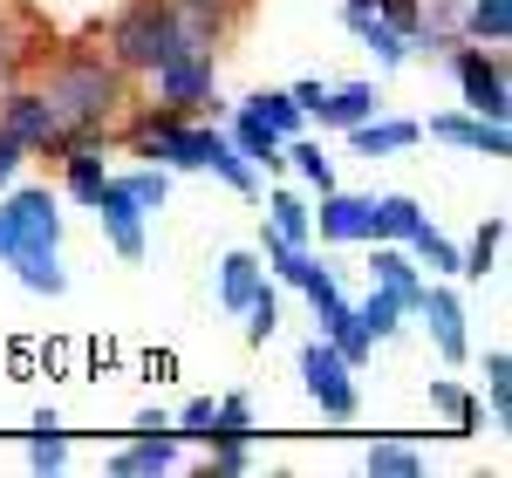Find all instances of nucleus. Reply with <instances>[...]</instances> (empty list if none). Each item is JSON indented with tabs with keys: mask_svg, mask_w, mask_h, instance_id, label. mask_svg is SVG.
<instances>
[{
	"mask_svg": "<svg viewBox=\"0 0 512 478\" xmlns=\"http://www.w3.org/2000/svg\"><path fill=\"white\" fill-rule=\"evenodd\" d=\"M7 267H14V280H21L28 294H48V301H55V294H69V274H62V253H14Z\"/></svg>",
	"mask_w": 512,
	"mask_h": 478,
	"instance_id": "obj_27",
	"label": "nucleus"
},
{
	"mask_svg": "<svg viewBox=\"0 0 512 478\" xmlns=\"http://www.w3.org/2000/svg\"><path fill=\"white\" fill-rule=\"evenodd\" d=\"M499 246H506V219L492 212V219L472 233V246H458V280H485L492 267H499Z\"/></svg>",
	"mask_w": 512,
	"mask_h": 478,
	"instance_id": "obj_25",
	"label": "nucleus"
},
{
	"mask_svg": "<svg viewBox=\"0 0 512 478\" xmlns=\"http://www.w3.org/2000/svg\"><path fill=\"white\" fill-rule=\"evenodd\" d=\"M151 89H158V103L171 110H185V117H226L233 103H219V62H212V48H178V55H164L158 69H151Z\"/></svg>",
	"mask_w": 512,
	"mask_h": 478,
	"instance_id": "obj_4",
	"label": "nucleus"
},
{
	"mask_svg": "<svg viewBox=\"0 0 512 478\" xmlns=\"http://www.w3.org/2000/svg\"><path fill=\"white\" fill-rule=\"evenodd\" d=\"M342 7H383V0H342Z\"/></svg>",
	"mask_w": 512,
	"mask_h": 478,
	"instance_id": "obj_45",
	"label": "nucleus"
},
{
	"mask_svg": "<svg viewBox=\"0 0 512 478\" xmlns=\"http://www.w3.org/2000/svg\"><path fill=\"white\" fill-rule=\"evenodd\" d=\"M301 390H308V397L321 403V417H328V424H349L355 410H362V390H355V369L342 356H335V349H328V342H301Z\"/></svg>",
	"mask_w": 512,
	"mask_h": 478,
	"instance_id": "obj_6",
	"label": "nucleus"
},
{
	"mask_svg": "<svg viewBox=\"0 0 512 478\" xmlns=\"http://www.w3.org/2000/svg\"><path fill=\"white\" fill-rule=\"evenodd\" d=\"M321 328V342H328V349H335V356L349 362V369H362V362L376 356V335H369V328H362V315H355L349 301H335V308H328V315H315Z\"/></svg>",
	"mask_w": 512,
	"mask_h": 478,
	"instance_id": "obj_17",
	"label": "nucleus"
},
{
	"mask_svg": "<svg viewBox=\"0 0 512 478\" xmlns=\"http://www.w3.org/2000/svg\"><path fill=\"white\" fill-rule=\"evenodd\" d=\"M178 14H198V21H212V28H226V14H233L239 0H171Z\"/></svg>",
	"mask_w": 512,
	"mask_h": 478,
	"instance_id": "obj_40",
	"label": "nucleus"
},
{
	"mask_svg": "<svg viewBox=\"0 0 512 478\" xmlns=\"http://www.w3.org/2000/svg\"><path fill=\"white\" fill-rule=\"evenodd\" d=\"M205 431H212V397H192L178 417H171V438H192V444H205Z\"/></svg>",
	"mask_w": 512,
	"mask_h": 478,
	"instance_id": "obj_39",
	"label": "nucleus"
},
{
	"mask_svg": "<svg viewBox=\"0 0 512 478\" xmlns=\"http://www.w3.org/2000/svg\"><path fill=\"white\" fill-rule=\"evenodd\" d=\"M212 472H246V444H212Z\"/></svg>",
	"mask_w": 512,
	"mask_h": 478,
	"instance_id": "obj_43",
	"label": "nucleus"
},
{
	"mask_svg": "<svg viewBox=\"0 0 512 478\" xmlns=\"http://www.w3.org/2000/svg\"><path fill=\"white\" fill-rule=\"evenodd\" d=\"M246 110H253V117L260 123H274L280 137H301V103H294V89H253V96H246Z\"/></svg>",
	"mask_w": 512,
	"mask_h": 478,
	"instance_id": "obj_30",
	"label": "nucleus"
},
{
	"mask_svg": "<svg viewBox=\"0 0 512 478\" xmlns=\"http://www.w3.org/2000/svg\"><path fill=\"white\" fill-rule=\"evenodd\" d=\"M123 185H130V199L144 205V212H164V199H171V171H164V164H144V171H123Z\"/></svg>",
	"mask_w": 512,
	"mask_h": 478,
	"instance_id": "obj_37",
	"label": "nucleus"
},
{
	"mask_svg": "<svg viewBox=\"0 0 512 478\" xmlns=\"http://www.w3.org/2000/svg\"><path fill=\"white\" fill-rule=\"evenodd\" d=\"M355 315H362V328H369L376 342H390L396 328L410 321V308H403V294H390V287H376V280H369V301H362Z\"/></svg>",
	"mask_w": 512,
	"mask_h": 478,
	"instance_id": "obj_31",
	"label": "nucleus"
},
{
	"mask_svg": "<svg viewBox=\"0 0 512 478\" xmlns=\"http://www.w3.org/2000/svg\"><path fill=\"white\" fill-rule=\"evenodd\" d=\"M226 137H233V151L246 164H253V171H280V164H287V137H280L274 123H260L253 117V110H246V103H233V110H226Z\"/></svg>",
	"mask_w": 512,
	"mask_h": 478,
	"instance_id": "obj_13",
	"label": "nucleus"
},
{
	"mask_svg": "<svg viewBox=\"0 0 512 478\" xmlns=\"http://www.w3.org/2000/svg\"><path fill=\"white\" fill-rule=\"evenodd\" d=\"M253 438H260V424H253V397H246V390L212 397V431H205V444H253Z\"/></svg>",
	"mask_w": 512,
	"mask_h": 478,
	"instance_id": "obj_21",
	"label": "nucleus"
},
{
	"mask_svg": "<svg viewBox=\"0 0 512 478\" xmlns=\"http://www.w3.org/2000/svg\"><path fill=\"white\" fill-rule=\"evenodd\" d=\"M103 178H110V164H103V144H76V151H62V192H69L76 205H96Z\"/></svg>",
	"mask_w": 512,
	"mask_h": 478,
	"instance_id": "obj_20",
	"label": "nucleus"
},
{
	"mask_svg": "<svg viewBox=\"0 0 512 478\" xmlns=\"http://www.w3.org/2000/svg\"><path fill=\"white\" fill-rule=\"evenodd\" d=\"M0 130L7 137H21L28 151H55V110H48V96L41 89H0Z\"/></svg>",
	"mask_w": 512,
	"mask_h": 478,
	"instance_id": "obj_10",
	"label": "nucleus"
},
{
	"mask_svg": "<svg viewBox=\"0 0 512 478\" xmlns=\"http://www.w3.org/2000/svg\"><path fill=\"white\" fill-rule=\"evenodd\" d=\"M14 253H62V199L48 185H21L0 199V267Z\"/></svg>",
	"mask_w": 512,
	"mask_h": 478,
	"instance_id": "obj_3",
	"label": "nucleus"
},
{
	"mask_svg": "<svg viewBox=\"0 0 512 478\" xmlns=\"http://www.w3.org/2000/svg\"><path fill=\"white\" fill-rule=\"evenodd\" d=\"M431 137L437 144H458V151H478V158H512L506 123L478 117V110H444V117H431Z\"/></svg>",
	"mask_w": 512,
	"mask_h": 478,
	"instance_id": "obj_12",
	"label": "nucleus"
},
{
	"mask_svg": "<svg viewBox=\"0 0 512 478\" xmlns=\"http://www.w3.org/2000/svg\"><path fill=\"white\" fill-rule=\"evenodd\" d=\"M410 315L431 328V349L444 362H465V356H472V335H465V301H458L451 287H431V280H424V294H417V308H410Z\"/></svg>",
	"mask_w": 512,
	"mask_h": 478,
	"instance_id": "obj_9",
	"label": "nucleus"
},
{
	"mask_svg": "<svg viewBox=\"0 0 512 478\" xmlns=\"http://www.w3.org/2000/svg\"><path fill=\"white\" fill-rule=\"evenodd\" d=\"M21 158H28V144H21V137H7V130H0V192H7V185H14V171H21Z\"/></svg>",
	"mask_w": 512,
	"mask_h": 478,
	"instance_id": "obj_41",
	"label": "nucleus"
},
{
	"mask_svg": "<svg viewBox=\"0 0 512 478\" xmlns=\"http://www.w3.org/2000/svg\"><path fill=\"white\" fill-rule=\"evenodd\" d=\"M424 226V205L410 199V192H383L376 199V226H369V239H410Z\"/></svg>",
	"mask_w": 512,
	"mask_h": 478,
	"instance_id": "obj_29",
	"label": "nucleus"
},
{
	"mask_svg": "<svg viewBox=\"0 0 512 478\" xmlns=\"http://www.w3.org/2000/svg\"><path fill=\"white\" fill-rule=\"evenodd\" d=\"M376 253H369V280L376 287H390V294H403V308H417V294H424V267L410 260V246L403 239H369Z\"/></svg>",
	"mask_w": 512,
	"mask_h": 478,
	"instance_id": "obj_16",
	"label": "nucleus"
},
{
	"mask_svg": "<svg viewBox=\"0 0 512 478\" xmlns=\"http://www.w3.org/2000/svg\"><path fill=\"white\" fill-rule=\"evenodd\" d=\"M458 28H465V41L506 48L512 41V0H465V7H458Z\"/></svg>",
	"mask_w": 512,
	"mask_h": 478,
	"instance_id": "obj_22",
	"label": "nucleus"
},
{
	"mask_svg": "<svg viewBox=\"0 0 512 478\" xmlns=\"http://www.w3.org/2000/svg\"><path fill=\"white\" fill-rule=\"evenodd\" d=\"M369 472L417 478V472H424V451H417V444H403V438H376V444H369Z\"/></svg>",
	"mask_w": 512,
	"mask_h": 478,
	"instance_id": "obj_34",
	"label": "nucleus"
},
{
	"mask_svg": "<svg viewBox=\"0 0 512 478\" xmlns=\"http://www.w3.org/2000/svg\"><path fill=\"white\" fill-rule=\"evenodd\" d=\"M403 246H410V260H417V267H431L437 280H451V274H458V246H451V239L437 233L431 219H424V226H417V233L403 239Z\"/></svg>",
	"mask_w": 512,
	"mask_h": 478,
	"instance_id": "obj_32",
	"label": "nucleus"
},
{
	"mask_svg": "<svg viewBox=\"0 0 512 478\" xmlns=\"http://www.w3.org/2000/svg\"><path fill=\"white\" fill-rule=\"evenodd\" d=\"M342 21H349V35L362 41L383 69H403V62H410V48H417V35H410V28H396L383 7H342Z\"/></svg>",
	"mask_w": 512,
	"mask_h": 478,
	"instance_id": "obj_11",
	"label": "nucleus"
},
{
	"mask_svg": "<svg viewBox=\"0 0 512 478\" xmlns=\"http://www.w3.org/2000/svg\"><path fill=\"white\" fill-rule=\"evenodd\" d=\"M376 110H383L376 82H328V89H321V103L308 110V117H315L321 130H349V123L376 117Z\"/></svg>",
	"mask_w": 512,
	"mask_h": 478,
	"instance_id": "obj_15",
	"label": "nucleus"
},
{
	"mask_svg": "<svg viewBox=\"0 0 512 478\" xmlns=\"http://www.w3.org/2000/svg\"><path fill=\"white\" fill-rule=\"evenodd\" d=\"M89 212H96V226H103V239H110L117 260H144V219H151V212L130 199V185H123L117 171L103 178V192H96Z\"/></svg>",
	"mask_w": 512,
	"mask_h": 478,
	"instance_id": "obj_7",
	"label": "nucleus"
},
{
	"mask_svg": "<svg viewBox=\"0 0 512 478\" xmlns=\"http://www.w3.org/2000/svg\"><path fill=\"white\" fill-rule=\"evenodd\" d=\"M35 21L28 14H7L0 7V89H14V82L28 76V62H35Z\"/></svg>",
	"mask_w": 512,
	"mask_h": 478,
	"instance_id": "obj_19",
	"label": "nucleus"
},
{
	"mask_svg": "<svg viewBox=\"0 0 512 478\" xmlns=\"http://www.w3.org/2000/svg\"><path fill=\"white\" fill-rule=\"evenodd\" d=\"M342 137H349V151H355V158H369V164H376V158H403V151H410V144L424 137V123H417V117H383V110H376V117L349 123Z\"/></svg>",
	"mask_w": 512,
	"mask_h": 478,
	"instance_id": "obj_14",
	"label": "nucleus"
},
{
	"mask_svg": "<svg viewBox=\"0 0 512 478\" xmlns=\"http://www.w3.org/2000/svg\"><path fill=\"white\" fill-rule=\"evenodd\" d=\"M451 76L465 89V110H478V117H492V123L512 117V82H506V55H499V48L458 41V48H451Z\"/></svg>",
	"mask_w": 512,
	"mask_h": 478,
	"instance_id": "obj_5",
	"label": "nucleus"
},
{
	"mask_svg": "<svg viewBox=\"0 0 512 478\" xmlns=\"http://www.w3.org/2000/svg\"><path fill=\"white\" fill-rule=\"evenodd\" d=\"M308 253H315V246H294V239H280V233H267V226H260V267H267L274 280H287V287H294V280H301V267H308Z\"/></svg>",
	"mask_w": 512,
	"mask_h": 478,
	"instance_id": "obj_33",
	"label": "nucleus"
},
{
	"mask_svg": "<svg viewBox=\"0 0 512 478\" xmlns=\"http://www.w3.org/2000/svg\"><path fill=\"white\" fill-rule=\"evenodd\" d=\"M431 410H437V417H451V438H472L478 417H485L478 397H472V390H458L451 376H431Z\"/></svg>",
	"mask_w": 512,
	"mask_h": 478,
	"instance_id": "obj_26",
	"label": "nucleus"
},
{
	"mask_svg": "<svg viewBox=\"0 0 512 478\" xmlns=\"http://www.w3.org/2000/svg\"><path fill=\"white\" fill-rule=\"evenodd\" d=\"M321 89H328V82H315V76H308V82H294V103H301V117H308V110L321 103Z\"/></svg>",
	"mask_w": 512,
	"mask_h": 478,
	"instance_id": "obj_44",
	"label": "nucleus"
},
{
	"mask_svg": "<svg viewBox=\"0 0 512 478\" xmlns=\"http://www.w3.org/2000/svg\"><path fill=\"white\" fill-rule=\"evenodd\" d=\"M110 465H117L123 478H144V472H171V465H178V438H171V431H164V438H130L117 451V458H110Z\"/></svg>",
	"mask_w": 512,
	"mask_h": 478,
	"instance_id": "obj_24",
	"label": "nucleus"
},
{
	"mask_svg": "<svg viewBox=\"0 0 512 478\" xmlns=\"http://www.w3.org/2000/svg\"><path fill=\"white\" fill-rule=\"evenodd\" d=\"M267 233L294 239V246H315V212H308V199L301 192H267Z\"/></svg>",
	"mask_w": 512,
	"mask_h": 478,
	"instance_id": "obj_23",
	"label": "nucleus"
},
{
	"mask_svg": "<svg viewBox=\"0 0 512 478\" xmlns=\"http://www.w3.org/2000/svg\"><path fill=\"white\" fill-rule=\"evenodd\" d=\"M62 458H69L62 417H55V410H35V424H28V465H35V472H62Z\"/></svg>",
	"mask_w": 512,
	"mask_h": 478,
	"instance_id": "obj_28",
	"label": "nucleus"
},
{
	"mask_svg": "<svg viewBox=\"0 0 512 478\" xmlns=\"http://www.w3.org/2000/svg\"><path fill=\"white\" fill-rule=\"evenodd\" d=\"M267 287V267H260V253H226L219 260V308L226 315H246V301Z\"/></svg>",
	"mask_w": 512,
	"mask_h": 478,
	"instance_id": "obj_18",
	"label": "nucleus"
},
{
	"mask_svg": "<svg viewBox=\"0 0 512 478\" xmlns=\"http://www.w3.org/2000/svg\"><path fill=\"white\" fill-rule=\"evenodd\" d=\"M41 96L55 110V151H76V144H103V130L130 110V76H123L110 55H62L48 76H41Z\"/></svg>",
	"mask_w": 512,
	"mask_h": 478,
	"instance_id": "obj_1",
	"label": "nucleus"
},
{
	"mask_svg": "<svg viewBox=\"0 0 512 478\" xmlns=\"http://www.w3.org/2000/svg\"><path fill=\"white\" fill-rule=\"evenodd\" d=\"M287 164L315 185V192H335V158L321 151V144H308V137H287Z\"/></svg>",
	"mask_w": 512,
	"mask_h": 478,
	"instance_id": "obj_36",
	"label": "nucleus"
},
{
	"mask_svg": "<svg viewBox=\"0 0 512 478\" xmlns=\"http://www.w3.org/2000/svg\"><path fill=\"white\" fill-rule=\"evenodd\" d=\"M485 403H492V424L506 431V424H512V356H506V349L485 356Z\"/></svg>",
	"mask_w": 512,
	"mask_h": 478,
	"instance_id": "obj_35",
	"label": "nucleus"
},
{
	"mask_svg": "<svg viewBox=\"0 0 512 478\" xmlns=\"http://www.w3.org/2000/svg\"><path fill=\"white\" fill-rule=\"evenodd\" d=\"M246 342H274V328H280V294H274V280H267V287H260V294H253V301H246Z\"/></svg>",
	"mask_w": 512,
	"mask_h": 478,
	"instance_id": "obj_38",
	"label": "nucleus"
},
{
	"mask_svg": "<svg viewBox=\"0 0 512 478\" xmlns=\"http://www.w3.org/2000/svg\"><path fill=\"white\" fill-rule=\"evenodd\" d=\"M315 212V239H328V246H362L369 239V226H376V192H321V205H308Z\"/></svg>",
	"mask_w": 512,
	"mask_h": 478,
	"instance_id": "obj_8",
	"label": "nucleus"
},
{
	"mask_svg": "<svg viewBox=\"0 0 512 478\" xmlns=\"http://www.w3.org/2000/svg\"><path fill=\"white\" fill-rule=\"evenodd\" d=\"M178 48H198V41L185 35V14L171 0H130L110 21V62H117L123 76H151L164 55H178Z\"/></svg>",
	"mask_w": 512,
	"mask_h": 478,
	"instance_id": "obj_2",
	"label": "nucleus"
},
{
	"mask_svg": "<svg viewBox=\"0 0 512 478\" xmlns=\"http://www.w3.org/2000/svg\"><path fill=\"white\" fill-rule=\"evenodd\" d=\"M171 431V410H137V424H130V438H164Z\"/></svg>",
	"mask_w": 512,
	"mask_h": 478,
	"instance_id": "obj_42",
	"label": "nucleus"
}]
</instances>
